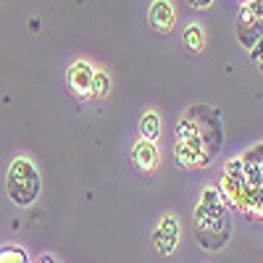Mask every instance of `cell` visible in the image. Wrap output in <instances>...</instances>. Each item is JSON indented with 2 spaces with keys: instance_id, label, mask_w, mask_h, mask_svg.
I'll use <instances>...</instances> for the list:
<instances>
[{
  "instance_id": "1",
  "label": "cell",
  "mask_w": 263,
  "mask_h": 263,
  "mask_svg": "<svg viewBox=\"0 0 263 263\" xmlns=\"http://www.w3.org/2000/svg\"><path fill=\"white\" fill-rule=\"evenodd\" d=\"M195 234L205 250H221L232 234V216L216 187H205L195 205Z\"/></svg>"
},
{
  "instance_id": "2",
  "label": "cell",
  "mask_w": 263,
  "mask_h": 263,
  "mask_svg": "<svg viewBox=\"0 0 263 263\" xmlns=\"http://www.w3.org/2000/svg\"><path fill=\"white\" fill-rule=\"evenodd\" d=\"M42 190V177H40V168L24 158V156H16L8 163L6 171V192L16 205H32Z\"/></svg>"
},
{
  "instance_id": "3",
  "label": "cell",
  "mask_w": 263,
  "mask_h": 263,
  "mask_svg": "<svg viewBox=\"0 0 263 263\" xmlns=\"http://www.w3.org/2000/svg\"><path fill=\"white\" fill-rule=\"evenodd\" d=\"M184 116L197 126V132H200V137H203V145L208 150V158L213 161L216 153L221 150V140H224L218 111H216V108H208V105H192Z\"/></svg>"
},
{
  "instance_id": "4",
  "label": "cell",
  "mask_w": 263,
  "mask_h": 263,
  "mask_svg": "<svg viewBox=\"0 0 263 263\" xmlns=\"http://www.w3.org/2000/svg\"><path fill=\"white\" fill-rule=\"evenodd\" d=\"M242 182L248 190V208L253 200H263V142L253 145L242 156Z\"/></svg>"
},
{
  "instance_id": "5",
  "label": "cell",
  "mask_w": 263,
  "mask_h": 263,
  "mask_svg": "<svg viewBox=\"0 0 263 263\" xmlns=\"http://www.w3.org/2000/svg\"><path fill=\"white\" fill-rule=\"evenodd\" d=\"M92 77H95V66L90 61H74L66 71V84L74 98L79 100H90L92 98Z\"/></svg>"
},
{
  "instance_id": "6",
  "label": "cell",
  "mask_w": 263,
  "mask_h": 263,
  "mask_svg": "<svg viewBox=\"0 0 263 263\" xmlns=\"http://www.w3.org/2000/svg\"><path fill=\"white\" fill-rule=\"evenodd\" d=\"M153 245H156V250L163 258L174 255V250H177V245H179V221H177L174 213H163L161 216L156 232H153Z\"/></svg>"
},
{
  "instance_id": "7",
  "label": "cell",
  "mask_w": 263,
  "mask_h": 263,
  "mask_svg": "<svg viewBox=\"0 0 263 263\" xmlns=\"http://www.w3.org/2000/svg\"><path fill=\"white\" fill-rule=\"evenodd\" d=\"M218 192H221L227 208H234L237 213H245L248 216V190H245V182L242 179H232L227 174H221L218 179Z\"/></svg>"
},
{
  "instance_id": "8",
  "label": "cell",
  "mask_w": 263,
  "mask_h": 263,
  "mask_svg": "<svg viewBox=\"0 0 263 263\" xmlns=\"http://www.w3.org/2000/svg\"><path fill=\"white\" fill-rule=\"evenodd\" d=\"M147 21L156 32L168 34L174 29V24H177V8H174V3H168V0H156V3H150Z\"/></svg>"
},
{
  "instance_id": "9",
  "label": "cell",
  "mask_w": 263,
  "mask_h": 263,
  "mask_svg": "<svg viewBox=\"0 0 263 263\" xmlns=\"http://www.w3.org/2000/svg\"><path fill=\"white\" fill-rule=\"evenodd\" d=\"M177 145L190 147L192 153H197V156H203L208 163H213V161L208 158V150H205V145H203L200 132H197V126H195L187 116H182V119L177 121Z\"/></svg>"
},
{
  "instance_id": "10",
  "label": "cell",
  "mask_w": 263,
  "mask_h": 263,
  "mask_svg": "<svg viewBox=\"0 0 263 263\" xmlns=\"http://www.w3.org/2000/svg\"><path fill=\"white\" fill-rule=\"evenodd\" d=\"M158 161H161V156H158L156 142L137 140L135 145H132V163H135L137 171H142V174H153V171L158 168Z\"/></svg>"
},
{
  "instance_id": "11",
  "label": "cell",
  "mask_w": 263,
  "mask_h": 263,
  "mask_svg": "<svg viewBox=\"0 0 263 263\" xmlns=\"http://www.w3.org/2000/svg\"><path fill=\"white\" fill-rule=\"evenodd\" d=\"M161 129H163V121H161V116H158L156 111L142 114V119H140V140L156 142V140L161 137Z\"/></svg>"
},
{
  "instance_id": "12",
  "label": "cell",
  "mask_w": 263,
  "mask_h": 263,
  "mask_svg": "<svg viewBox=\"0 0 263 263\" xmlns=\"http://www.w3.org/2000/svg\"><path fill=\"white\" fill-rule=\"evenodd\" d=\"M237 40H239V45L253 50L258 42L263 40V21H258L255 27H242V24H237Z\"/></svg>"
},
{
  "instance_id": "13",
  "label": "cell",
  "mask_w": 263,
  "mask_h": 263,
  "mask_svg": "<svg viewBox=\"0 0 263 263\" xmlns=\"http://www.w3.org/2000/svg\"><path fill=\"white\" fill-rule=\"evenodd\" d=\"M182 42H184V48H187L190 53H200V50L205 48V32H203V27H200V24H190V27L184 29Z\"/></svg>"
},
{
  "instance_id": "14",
  "label": "cell",
  "mask_w": 263,
  "mask_h": 263,
  "mask_svg": "<svg viewBox=\"0 0 263 263\" xmlns=\"http://www.w3.org/2000/svg\"><path fill=\"white\" fill-rule=\"evenodd\" d=\"M108 92H111V77H108L103 69H95V77H92V98L103 100V98H108Z\"/></svg>"
},
{
  "instance_id": "15",
  "label": "cell",
  "mask_w": 263,
  "mask_h": 263,
  "mask_svg": "<svg viewBox=\"0 0 263 263\" xmlns=\"http://www.w3.org/2000/svg\"><path fill=\"white\" fill-rule=\"evenodd\" d=\"M0 263H29V258L21 248L6 245V248H0Z\"/></svg>"
},
{
  "instance_id": "16",
  "label": "cell",
  "mask_w": 263,
  "mask_h": 263,
  "mask_svg": "<svg viewBox=\"0 0 263 263\" xmlns=\"http://www.w3.org/2000/svg\"><path fill=\"white\" fill-rule=\"evenodd\" d=\"M224 174L232 179H242V156H237V158H229L227 166H224Z\"/></svg>"
},
{
  "instance_id": "17",
  "label": "cell",
  "mask_w": 263,
  "mask_h": 263,
  "mask_svg": "<svg viewBox=\"0 0 263 263\" xmlns=\"http://www.w3.org/2000/svg\"><path fill=\"white\" fill-rule=\"evenodd\" d=\"M242 6L253 13L255 21H263V0H250V3H242Z\"/></svg>"
},
{
  "instance_id": "18",
  "label": "cell",
  "mask_w": 263,
  "mask_h": 263,
  "mask_svg": "<svg viewBox=\"0 0 263 263\" xmlns=\"http://www.w3.org/2000/svg\"><path fill=\"white\" fill-rule=\"evenodd\" d=\"M250 58H253V61H255V63L260 66V74H263V40H260L258 45H255V48L250 50Z\"/></svg>"
},
{
  "instance_id": "19",
  "label": "cell",
  "mask_w": 263,
  "mask_h": 263,
  "mask_svg": "<svg viewBox=\"0 0 263 263\" xmlns=\"http://www.w3.org/2000/svg\"><path fill=\"white\" fill-rule=\"evenodd\" d=\"M187 6H192L195 11H208L213 6V0H192V3H187Z\"/></svg>"
},
{
  "instance_id": "20",
  "label": "cell",
  "mask_w": 263,
  "mask_h": 263,
  "mask_svg": "<svg viewBox=\"0 0 263 263\" xmlns=\"http://www.w3.org/2000/svg\"><path fill=\"white\" fill-rule=\"evenodd\" d=\"M40 263H58V260H55V258H50V255H42V258H40Z\"/></svg>"
}]
</instances>
